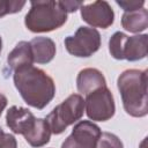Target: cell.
I'll return each mask as SVG.
<instances>
[{"label": "cell", "mask_w": 148, "mask_h": 148, "mask_svg": "<svg viewBox=\"0 0 148 148\" xmlns=\"http://www.w3.org/2000/svg\"><path fill=\"white\" fill-rule=\"evenodd\" d=\"M13 80L23 101L35 109H44L56 95L53 79L32 65L15 69Z\"/></svg>", "instance_id": "cell-1"}, {"label": "cell", "mask_w": 148, "mask_h": 148, "mask_svg": "<svg viewBox=\"0 0 148 148\" xmlns=\"http://www.w3.org/2000/svg\"><path fill=\"white\" fill-rule=\"evenodd\" d=\"M123 106L127 114L136 118L147 116V71L126 69L117 79Z\"/></svg>", "instance_id": "cell-2"}, {"label": "cell", "mask_w": 148, "mask_h": 148, "mask_svg": "<svg viewBox=\"0 0 148 148\" xmlns=\"http://www.w3.org/2000/svg\"><path fill=\"white\" fill-rule=\"evenodd\" d=\"M66 21L62 1H31L24 24L32 32H49L62 27Z\"/></svg>", "instance_id": "cell-3"}, {"label": "cell", "mask_w": 148, "mask_h": 148, "mask_svg": "<svg viewBox=\"0 0 148 148\" xmlns=\"http://www.w3.org/2000/svg\"><path fill=\"white\" fill-rule=\"evenodd\" d=\"M83 111V97L80 94L69 95L46 116V121L51 128V133L61 134L69 125L81 119Z\"/></svg>", "instance_id": "cell-4"}, {"label": "cell", "mask_w": 148, "mask_h": 148, "mask_svg": "<svg viewBox=\"0 0 148 148\" xmlns=\"http://www.w3.org/2000/svg\"><path fill=\"white\" fill-rule=\"evenodd\" d=\"M148 36H127L121 31H116L109 39V52L117 60L138 61L147 56Z\"/></svg>", "instance_id": "cell-5"}, {"label": "cell", "mask_w": 148, "mask_h": 148, "mask_svg": "<svg viewBox=\"0 0 148 148\" xmlns=\"http://www.w3.org/2000/svg\"><path fill=\"white\" fill-rule=\"evenodd\" d=\"M67 52L77 58H88L101 47V35L95 28L79 27L73 36L64 40Z\"/></svg>", "instance_id": "cell-6"}, {"label": "cell", "mask_w": 148, "mask_h": 148, "mask_svg": "<svg viewBox=\"0 0 148 148\" xmlns=\"http://www.w3.org/2000/svg\"><path fill=\"white\" fill-rule=\"evenodd\" d=\"M84 109L88 118L92 121H106L116 112L113 95L105 86L86 96Z\"/></svg>", "instance_id": "cell-7"}, {"label": "cell", "mask_w": 148, "mask_h": 148, "mask_svg": "<svg viewBox=\"0 0 148 148\" xmlns=\"http://www.w3.org/2000/svg\"><path fill=\"white\" fill-rule=\"evenodd\" d=\"M101 133V128L92 121L81 120L62 142L61 148H95Z\"/></svg>", "instance_id": "cell-8"}, {"label": "cell", "mask_w": 148, "mask_h": 148, "mask_svg": "<svg viewBox=\"0 0 148 148\" xmlns=\"http://www.w3.org/2000/svg\"><path fill=\"white\" fill-rule=\"evenodd\" d=\"M81 17L91 28L106 29L114 21V13L108 1H94L80 7Z\"/></svg>", "instance_id": "cell-9"}, {"label": "cell", "mask_w": 148, "mask_h": 148, "mask_svg": "<svg viewBox=\"0 0 148 148\" xmlns=\"http://www.w3.org/2000/svg\"><path fill=\"white\" fill-rule=\"evenodd\" d=\"M36 120L37 118L32 114V112L29 109L22 106L13 105L6 113V125L13 133L22 134L23 136L34 130Z\"/></svg>", "instance_id": "cell-10"}, {"label": "cell", "mask_w": 148, "mask_h": 148, "mask_svg": "<svg viewBox=\"0 0 148 148\" xmlns=\"http://www.w3.org/2000/svg\"><path fill=\"white\" fill-rule=\"evenodd\" d=\"M105 86H106L105 77L102 74V72L98 71L97 68H91V67L83 68L77 74L76 87L79 92H81L84 96Z\"/></svg>", "instance_id": "cell-11"}, {"label": "cell", "mask_w": 148, "mask_h": 148, "mask_svg": "<svg viewBox=\"0 0 148 148\" xmlns=\"http://www.w3.org/2000/svg\"><path fill=\"white\" fill-rule=\"evenodd\" d=\"M34 62L49 64L56 56V43L49 37H35L30 42Z\"/></svg>", "instance_id": "cell-12"}, {"label": "cell", "mask_w": 148, "mask_h": 148, "mask_svg": "<svg viewBox=\"0 0 148 148\" xmlns=\"http://www.w3.org/2000/svg\"><path fill=\"white\" fill-rule=\"evenodd\" d=\"M34 62L32 52L29 42L22 40L16 44L7 57V65L9 69L15 71L23 66H30Z\"/></svg>", "instance_id": "cell-13"}, {"label": "cell", "mask_w": 148, "mask_h": 148, "mask_svg": "<svg viewBox=\"0 0 148 148\" xmlns=\"http://www.w3.org/2000/svg\"><path fill=\"white\" fill-rule=\"evenodd\" d=\"M121 25L130 32H141L148 27V12L140 8L133 12H125L121 16Z\"/></svg>", "instance_id": "cell-14"}, {"label": "cell", "mask_w": 148, "mask_h": 148, "mask_svg": "<svg viewBox=\"0 0 148 148\" xmlns=\"http://www.w3.org/2000/svg\"><path fill=\"white\" fill-rule=\"evenodd\" d=\"M50 138H51V128L46 119H43V118H37L34 130L24 136L25 141L31 147H35V148L43 147L46 143H49Z\"/></svg>", "instance_id": "cell-15"}, {"label": "cell", "mask_w": 148, "mask_h": 148, "mask_svg": "<svg viewBox=\"0 0 148 148\" xmlns=\"http://www.w3.org/2000/svg\"><path fill=\"white\" fill-rule=\"evenodd\" d=\"M95 148H124V145L117 135L110 132H102Z\"/></svg>", "instance_id": "cell-16"}, {"label": "cell", "mask_w": 148, "mask_h": 148, "mask_svg": "<svg viewBox=\"0 0 148 148\" xmlns=\"http://www.w3.org/2000/svg\"><path fill=\"white\" fill-rule=\"evenodd\" d=\"M24 5H25V1L0 0V17L8 15V14H15V13L21 12Z\"/></svg>", "instance_id": "cell-17"}, {"label": "cell", "mask_w": 148, "mask_h": 148, "mask_svg": "<svg viewBox=\"0 0 148 148\" xmlns=\"http://www.w3.org/2000/svg\"><path fill=\"white\" fill-rule=\"evenodd\" d=\"M0 148H17L16 139L13 134L5 133L0 127Z\"/></svg>", "instance_id": "cell-18"}, {"label": "cell", "mask_w": 148, "mask_h": 148, "mask_svg": "<svg viewBox=\"0 0 148 148\" xmlns=\"http://www.w3.org/2000/svg\"><path fill=\"white\" fill-rule=\"evenodd\" d=\"M116 3L118 6H120L124 9V12H133V10L143 8L145 1L143 0H141V1H119V0H117Z\"/></svg>", "instance_id": "cell-19"}, {"label": "cell", "mask_w": 148, "mask_h": 148, "mask_svg": "<svg viewBox=\"0 0 148 148\" xmlns=\"http://www.w3.org/2000/svg\"><path fill=\"white\" fill-rule=\"evenodd\" d=\"M62 5L67 13H73L76 9H79L83 3L80 1H62Z\"/></svg>", "instance_id": "cell-20"}, {"label": "cell", "mask_w": 148, "mask_h": 148, "mask_svg": "<svg viewBox=\"0 0 148 148\" xmlns=\"http://www.w3.org/2000/svg\"><path fill=\"white\" fill-rule=\"evenodd\" d=\"M7 102H8L7 101V97L3 94L0 92V117H1V113L5 110V108L7 106Z\"/></svg>", "instance_id": "cell-21"}, {"label": "cell", "mask_w": 148, "mask_h": 148, "mask_svg": "<svg viewBox=\"0 0 148 148\" xmlns=\"http://www.w3.org/2000/svg\"><path fill=\"white\" fill-rule=\"evenodd\" d=\"M1 50H2V39L0 37V53H1Z\"/></svg>", "instance_id": "cell-22"}]
</instances>
